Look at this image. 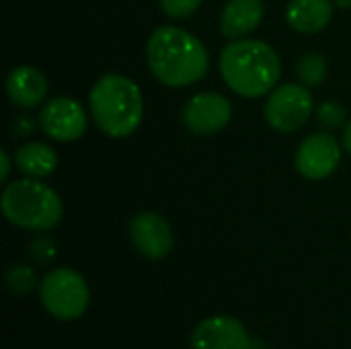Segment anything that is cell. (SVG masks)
<instances>
[{"instance_id": "cell-23", "label": "cell", "mask_w": 351, "mask_h": 349, "mask_svg": "<svg viewBox=\"0 0 351 349\" xmlns=\"http://www.w3.org/2000/svg\"><path fill=\"white\" fill-rule=\"evenodd\" d=\"M339 8H350L351 6V0H333Z\"/></svg>"}, {"instance_id": "cell-14", "label": "cell", "mask_w": 351, "mask_h": 349, "mask_svg": "<svg viewBox=\"0 0 351 349\" xmlns=\"http://www.w3.org/2000/svg\"><path fill=\"white\" fill-rule=\"evenodd\" d=\"M333 16L331 0H290L286 8L288 25L304 35L323 31Z\"/></svg>"}, {"instance_id": "cell-2", "label": "cell", "mask_w": 351, "mask_h": 349, "mask_svg": "<svg viewBox=\"0 0 351 349\" xmlns=\"http://www.w3.org/2000/svg\"><path fill=\"white\" fill-rule=\"evenodd\" d=\"M220 72L237 95L257 99L276 88L282 62L278 51L259 39H234L220 53Z\"/></svg>"}, {"instance_id": "cell-15", "label": "cell", "mask_w": 351, "mask_h": 349, "mask_svg": "<svg viewBox=\"0 0 351 349\" xmlns=\"http://www.w3.org/2000/svg\"><path fill=\"white\" fill-rule=\"evenodd\" d=\"M14 163L23 175L31 179H43L56 171L58 154L43 142H29L14 152Z\"/></svg>"}, {"instance_id": "cell-4", "label": "cell", "mask_w": 351, "mask_h": 349, "mask_svg": "<svg viewBox=\"0 0 351 349\" xmlns=\"http://www.w3.org/2000/svg\"><path fill=\"white\" fill-rule=\"evenodd\" d=\"M2 212L6 220L19 228L51 230L60 224L64 206L49 185L29 177L6 185L2 193Z\"/></svg>"}, {"instance_id": "cell-22", "label": "cell", "mask_w": 351, "mask_h": 349, "mask_svg": "<svg viewBox=\"0 0 351 349\" xmlns=\"http://www.w3.org/2000/svg\"><path fill=\"white\" fill-rule=\"evenodd\" d=\"M343 144H346V150L351 154V119L346 123V132H343Z\"/></svg>"}, {"instance_id": "cell-3", "label": "cell", "mask_w": 351, "mask_h": 349, "mask_svg": "<svg viewBox=\"0 0 351 349\" xmlns=\"http://www.w3.org/2000/svg\"><path fill=\"white\" fill-rule=\"evenodd\" d=\"M88 103L97 125L111 138L132 136L144 115L140 86L121 74H105L99 78L90 91Z\"/></svg>"}, {"instance_id": "cell-1", "label": "cell", "mask_w": 351, "mask_h": 349, "mask_svg": "<svg viewBox=\"0 0 351 349\" xmlns=\"http://www.w3.org/2000/svg\"><path fill=\"white\" fill-rule=\"evenodd\" d=\"M146 58L152 74L171 88L195 84L210 68V56L204 43L175 25H162L150 35Z\"/></svg>"}, {"instance_id": "cell-20", "label": "cell", "mask_w": 351, "mask_h": 349, "mask_svg": "<svg viewBox=\"0 0 351 349\" xmlns=\"http://www.w3.org/2000/svg\"><path fill=\"white\" fill-rule=\"evenodd\" d=\"M31 255L37 259V261H49L53 259L56 255V249H53V243L49 239H37L33 245H31Z\"/></svg>"}, {"instance_id": "cell-21", "label": "cell", "mask_w": 351, "mask_h": 349, "mask_svg": "<svg viewBox=\"0 0 351 349\" xmlns=\"http://www.w3.org/2000/svg\"><path fill=\"white\" fill-rule=\"evenodd\" d=\"M0 158H2V173H0V177H2V181H6L8 179V173H10V158H8L6 150L0 152Z\"/></svg>"}, {"instance_id": "cell-8", "label": "cell", "mask_w": 351, "mask_h": 349, "mask_svg": "<svg viewBox=\"0 0 351 349\" xmlns=\"http://www.w3.org/2000/svg\"><path fill=\"white\" fill-rule=\"evenodd\" d=\"M39 125L45 136L58 142L78 140L86 130V113L76 99L56 97L39 113Z\"/></svg>"}, {"instance_id": "cell-11", "label": "cell", "mask_w": 351, "mask_h": 349, "mask_svg": "<svg viewBox=\"0 0 351 349\" xmlns=\"http://www.w3.org/2000/svg\"><path fill=\"white\" fill-rule=\"evenodd\" d=\"M191 349H251V335L232 317H210L193 329Z\"/></svg>"}, {"instance_id": "cell-9", "label": "cell", "mask_w": 351, "mask_h": 349, "mask_svg": "<svg viewBox=\"0 0 351 349\" xmlns=\"http://www.w3.org/2000/svg\"><path fill=\"white\" fill-rule=\"evenodd\" d=\"M341 163V146L331 134H313L302 140L296 152V169L311 181L327 179Z\"/></svg>"}, {"instance_id": "cell-6", "label": "cell", "mask_w": 351, "mask_h": 349, "mask_svg": "<svg viewBox=\"0 0 351 349\" xmlns=\"http://www.w3.org/2000/svg\"><path fill=\"white\" fill-rule=\"evenodd\" d=\"M263 111L276 132L290 134L300 130L313 115V95L304 84H280L265 101Z\"/></svg>"}, {"instance_id": "cell-12", "label": "cell", "mask_w": 351, "mask_h": 349, "mask_svg": "<svg viewBox=\"0 0 351 349\" xmlns=\"http://www.w3.org/2000/svg\"><path fill=\"white\" fill-rule=\"evenodd\" d=\"M265 16L261 0H226L220 14V31L228 39H243L253 33Z\"/></svg>"}, {"instance_id": "cell-16", "label": "cell", "mask_w": 351, "mask_h": 349, "mask_svg": "<svg viewBox=\"0 0 351 349\" xmlns=\"http://www.w3.org/2000/svg\"><path fill=\"white\" fill-rule=\"evenodd\" d=\"M296 72H298V78L302 80L304 86H313L315 88V86H321L325 82L327 72H329V62L319 51H306L298 60Z\"/></svg>"}, {"instance_id": "cell-17", "label": "cell", "mask_w": 351, "mask_h": 349, "mask_svg": "<svg viewBox=\"0 0 351 349\" xmlns=\"http://www.w3.org/2000/svg\"><path fill=\"white\" fill-rule=\"evenodd\" d=\"M35 284V274L27 265H12L6 272V286L12 294H27Z\"/></svg>"}, {"instance_id": "cell-5", "label": "cell", "mask_w": 351, "mask_h": 349, "mask_svg": "<svg viewBox=\"0 0 351 349\" xmlns=\"http://www.w3.org/2000/svg\"><path fill=\"white\" fill-rule=\"evenodd\" d=\"M39 296L45 311L60 321H74L88 309V286L84 278L68 267H58L45 274L39 286Z\"/></svg>"}, {"instance_id": "cell-10", "label": "cell", "mask_w": 351, "mask_h": 349, "mask_svg": "<svg viewBox=\"0 0 351 349\" xmlns=\"http://www.w3.org/2000/svg\"><path fill=\"white\" fill-rule=\"evenodd\" d=\"M130 239L138 253L158 261L173 249V232L169 222L156 212H140L130 222Z\"/></svg>"}, {"instance_id": "cell-13", "label": "cell", "mask_w": 351, "mask_h": 349, "mask_svg": "<svg viewBox=\"0 0 351 349\" xmlns=\"http://www.w3.org/2000/svg\"><path fill=\"white\" fill-rule=\"evenodd\" d=\"M6 93L10 101L19 107L31 109L45 101L47 95V80L45 76L33 66H16L10 70L6 78Z\"/></svg>"}, {"instance_id": "cell-18", "label": "cell", "mask_w": 351, "mask_h": 349, "mask_svg": "<svg viewBox=\"0 0 351 349\" xmlns=\"http://www.w3.org/2000/svg\"><path fill=\"white\" fill-rule=\"evenodd\" d=\"M346 117H348V111H346V107L339 101H325L317 109L319 123L329 128V130H335V128L343 125Z\"/></svg>"}, {"instance_id": "cell-19", "label": "cell", "mask_w": 351, "mask_h": 349, "mask_svg": "<svg viewBox=\"0 0 351 349\" xmlns=\"http://www.w3.org/2000/svg\"><path fill=\"white\" fill-rule=\"evenodd\" d=\"M158 2L165 14H169L171 19H187L202 4V0H158Z\"/></svg>"}, {"instance_id": "cell-7", "label": "cell", "mask_w": 351, "mask_h": 349, "mask_svg": "<svg viewBox=\"0 0 351 349\" xmlns=\"http://www.w3.org/2000/svg\"><path fill=\"white\" fill-rule=\"evenodd\" d=\"M181 117L191 134L214 136L228 125L232 105L220 93H197L185 103Z\"/></svg>"}]
</instances>
